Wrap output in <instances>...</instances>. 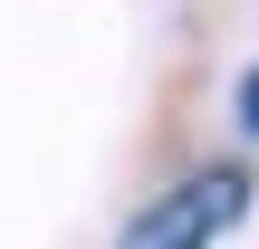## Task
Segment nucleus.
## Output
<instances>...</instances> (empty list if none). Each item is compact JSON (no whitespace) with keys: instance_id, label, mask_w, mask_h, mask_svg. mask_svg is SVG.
<instances>
[{"instance_id":"obj_2","label":"nucleus","mask_w":259,"mask_h":249,"mask_svg":"<svg viewBox=\"0 0 259 249\" xmlns=\"http://www.w3.org/2000/svg\"><path fill=\"white\" fill-rule=\"evenodd\" d=\"M240 125H250V134H259V67H250V77H240Z\"/></svg>"},{"instance_id":"obj_1","label":"nucleus","mask_w":259,"mask_h":249,"mask_svg":"<svg viewBox=\"0 0 259 249\" xmlns=\"http://www.w3.org/2000/svg\"><path fill=\"white\" fill-rule=\"evenodd\" d=\"M250 192H259L250 163H202V173H183V182H173L115 249H221V230H240Z\"/></svg>"}]
</instances>
